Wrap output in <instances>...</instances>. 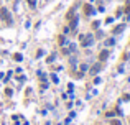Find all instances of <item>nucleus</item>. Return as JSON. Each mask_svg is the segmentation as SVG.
Here are the masks:
<instances>
[{
  "instance_id": "obj_4",
  "label": "nucleus",
  "mask_w": 130,
  "mask_h": 125,
  "mask_svg": "<svg viewBox=\"0 0 130 125\" xmlns=\"http://www.w3.org/2000/svg\"><path fill=\"white\" fill-rule=\"evenodd\" d=\"M107 58H109V51H102V53H101V55H99V59H101V61L107 59Z\"/></svg>"
},
{
  "instance_id": "obj_9",
  "label": "nucleus",
  "mask_w": 130,
  "mask_h": 125,
  "mask_svg": "<svg viewBox=\"0 0 130 125\" xmlns=\"http://www.w3.org/2000/svg\"><path fill=\"white\" fill-rule=\"evenodd\" d=\"M110 125H122V124H120L119 120H112V122H110Z\"/></svg>"
},
{
  "instance_id": "obj_10",
  "label": "nucleus",
  "mask_w": 130,
  "mask_h": 125,
  "mask_svg": "<svg viewBox=\"0 0 130 125\" xmlns=\"http://www.w3.org/2000/svg\"><path fill=\"white\" fill-rule=\"evenodd\" d=\"M105 44H107V46H110V44H114V40H107V41H105Z\"/></svg>"
},
{
  "instance_id": "obj_11",
  "label": "nucleus",
  "mask_w": 130,
  "mask_h": 125,
  "mask_svg": "<svg viewBox=\"0 0 130 125\" xmlns=\"http://www.w3.org/2000/svg\"><path fill=\"white\" fill-rule=\"evenodd\" d=\"M51 79H53V82H58V77L54 76V74H51Z\"/></svg>"
},
{
  "instance_id": "obj_5",
  "label": "nucleus",
  "mask_w": 130,
  "mask_h": 125,
  "mask_svg": "<svg viewBox=\"0 0 130 125\" xmlns=\"http://www.w3.org/2000/svg\"><path fill=\"white\" fill-rule=\"evenodd\" d=\"M124 28H125V25H119V27H115V28H114V33H120V31H124Z\"/></svg>"
},
{
  "instance_id": "obj_1",
  "label": "nucleus",
  "mask_w": 130,
  "mask_h": 125,
  "mask_svg": "<svg viewBox=\"0 0 130 125\" xmlns=\"http://www.w3.org/2000/svg\"><path fill=\"white\" fill-rule=\"evenodd\" d=\"M0 18L5 23H8V25L12 23V15H10V12H8L7 7H2V8H0Z\"/></svg>"
},
{
  "instance_id": "obj_3",
  "label": "nucleus",
  "mask_w": 130,
  "mask_h": 125,
  "mask_svg": "<svg viewBox=\"0 0 130 125\" xmlns=\"http://www.w3.org/2000/svg\"><path fill=\"white\" fill-rule=\"evenodd\" d=\"M101 68H102V66L99 64V63H97V64H94V66H91V74H97L99 71H101Z\"/></svg>"
},
{
  "instance_id": "obj_6",
  "label": "nucleus",
  "mask_w": 130,
  "mask_h": 125,
  "mask_svg": "<svg viewBox=\"0 0 130 125\" xmlns=\"http://www.w3.org/2000/svg\"><path fill=\"white\" fill-rule=\"evenodd\" d=\"M77 27V18H72V23H71V28H76Z\"/></svg>"
},
{
  "instance_id": "obj_2",
  "label": "nucleus",
  "mask_w": 130,
  "mask_h": 125,
  "mask_svg": "<svg viewBox=\"0 0 130 125\" xmlns=\"http://www.w3.org/2000/svg\"><path fill=\"white\" fill-rule=\"evenodd\" d=\"M79 41H81V46L87 48L92 44V36L91 35H79Z\"/></svg>"
},
{
  "instance_id": "obj_7",
  "label": "nucleus",
  "mask_w": 130,
  "mask_h": 125,
  "mask_svg": "<svg viewBox=\"0 0 130 125\" xmlns=\"http://www.w3.org/2000/svg\"><path fill=\"white\" fill-rule=\"evenodd\" d=\"M28 3H30V7H36V0H27Z\"/></svg>"
},
{
  "instance_id": "obj_8",
  "label": "nucleus",
  "mask_w": 130,
  "mask_h": 125,
  "mask_svg": "<svg viewBox=\"0 0 130 125\" xmlns=\"http://www.w3.org/2000/svg\"><path fill=\"white\" fill-rule=\"evenodd\" d=\"M13 58H15V59H16V61H22V55H18V53H16V55H15V56H13Z\"/></svg>"
}]
</instances>
